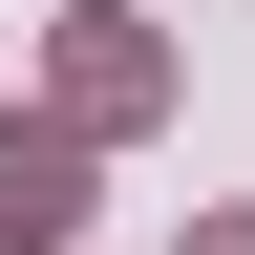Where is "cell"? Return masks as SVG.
I'll return each mask as SVG.
<instances>
[{"label": "cell", "instance_id": "6da1fadb", "mask_svg": "<svg viewBox=\"0 0 255 255\" xmlns=\"http://www.w3.org/2000/svg\"><path fill=\"white\" fill-rule=\"evenodd\" d=\"M85 234V128H0V255H64Z\"/></svg>", "mask_w": 255, "mask_h": 255}, {"label": "cell", "instance_id": "7a4b0ae2", "mask_svg": "<svg viewBox=\"0 0 255 255\" xmlns=\"http://www.w3.org/2000/svg\"><path fill=\"white\" fill-rule=\"evenodd\" d=\"M149 85H170V64H149V21H85V43H64V128H128Z\"/></svg>", "mask_w": 255, "mask_h": 255}, {"label": "cell", "instance_id": "3957f363", "mask_svg": "<svg viewBox=\"0 0 255 255\" xmlns=\"http://www.w3.org/2000/svg\"><path fill=\"white\" fill-rule=\"evenodd\" d=\"M191 255H255V213H234V234H191Z\"/></svg>", "mask_w": 255, "mask_h": 255}]
</instances>
